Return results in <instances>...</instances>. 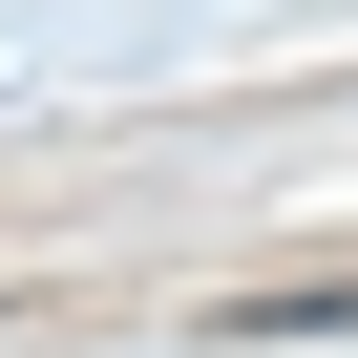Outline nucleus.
I'll return each mask as SVG.
<instances>
[]
</instances>
